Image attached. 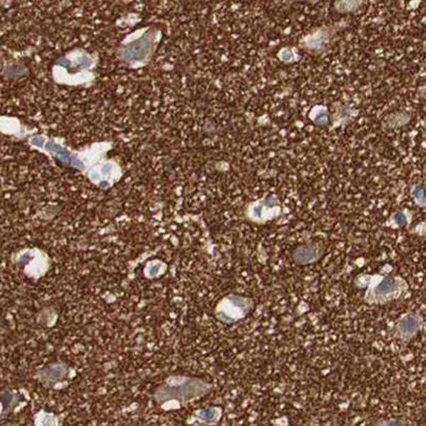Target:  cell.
Listing matches in <instances>:
<instances>
[{
	"label": "cell",
	"mask_w": 426,
	"mask_h": 426,
	"mask_svg": "<svg viewBox=\"0 0 426 426\" xmlns=\"http://www.w3.org/2000/svg\"><path fill=\"white\" fill-rule=\"evenodd\" d=\"M312 119L316 123L320 124V125H324L328 123V113L324 109L318 108L312 113Z\"/></svg>",
	"instance_id": "10"
},
{
	"label": "cell",
	"mask_w": 426,
	"mask_h": 426,
	"mask_svg": "<svg viewBox=\"0 0 426 426\" xmlns=\"http://www.w3.org/2000/svg\"><path fill=\"white\" fill-rule=\"evenodd\" d=\"M413 233L415 234V235L421 236V237H426V221L418 224L417 226L413 229Z\"/></svg>",
	"instance_id": "11"
},
{
	"label": "cell",
	"mask_w": 426,
	"mask_h": 426,
	"mask_svg": "<svg viewBox=\"0 0 426 426\" xmlns=\"http://www.w3.org/2000/svg\"><path fill=\"white\" fill-rule=\"evenodd\" d=\"M253 301L248 297L240 295H229L219 304L217 314L221 321L225 323H234L246 318L253 308Z\"/></svg>",
	"instance_id": "3"
},
{
	"label": "cell",
	"mask_w": 426,
	"mask_h": 426,
	"mask_svg": "<svg viewBox=\"0 0 426 426\" xmlns=\"http://www.w3.org/2000/svg\"><path fill=\"white\" fill-rule=\"evenodd\" d=\"M364 301L371 305H381L396 301L407 290V284L403 278L391 276L371 275L366 282Z\"/></svg>",
	"instance_id": "1"
},
{
	"label": "cell",
	"mask_w": 426,
	"mask_h": 426,
	"mask_svg": "<svg viewBox=\"0 0 426 426\" xmlns=\"http://www.w3.org/2000/svg\"><path fill=\"white\" fill-rule=\"evenodd\" d=\"M411 195L419 206H426V188L424 185H415L411 190Z\"/></svg>",
	"instance_id": "8"
},
{
	"label": "cell",
	"mask_w": 426,
	"mask_h": 426,
	"mask_svg": "<svg viewBox=\"0 0 426 426\" xmlns=\"http://www.w3.org/2000/svg\"><path fill=\"white\" fill-rule=\"evenodd\" d=\"M210 389L211 386L200 379H183L181 383H171L162 386L157 391V398L160 402H166V400H168V398L187 401L204 396Z\"/></svg>",
	"instance_id": "2"
},
{
	"label": "cell",
	"mask_w": 426,
	"mask_h": 426,
	"mask_svg": "<svg viewBox=\"0 0 426 426\" xmlns=\"http://www.w3.org/2000/svg\"><path fill=\"white\" fill-rule=\"evenodd\" d=\"M421 316L417 313H408L400 318L394 326V336L401 340L408 341L415 336L422 328Z\"/></svg>",
	"instance_id": "5"
},
{
	"label": "cell",
	"mask_w": 426,
	"mask_h": 426,
	"mask_svg": "<svg viewBox=\"0 0 426 426\" xmlns=\"http://www.w3.org/2000/svg\"><path fill=\"white\" fill-rule=\"evenodd\" d=\"M322 256L321 248L312 244L301 246L293 252V259L299 265L316 263Z\"/></svg>",
	"instance_id": "6"
},
{
	"label": "cell",
	"mask_w": 426,
	"mask_h": 426,
	"mask_svg": "<svg viewBox=\"0 0 426 426\" xmlns=\"http://www.w3.org/2000/svg\"><path fill=\"white\" fill-rule=\"evenodd\" d=\"M282 54H284V57H282L284 60H288V59H290L291 57H292V52H291L289 50H284V52H282Z\"/></svg>",
	"instance_id": "12"
},
{
	"label": "cell",
	"mask_w": 426,
	"mask_h": 426,
	"mask_svg": "<svg viewBox=\"0 0 426 426\" xmlns=\"http://www.w3.org/2000/svg\"><path fill=\"white\" fill-rule=\"evenodd\" d=\"M280 212L282 208L277 198L269 196L251 205L248 211V218L255 223H265L278 218Z\"/></svg>",
	"instance_id": "4"
},
{
	"label": "cell",
	"mask_w": 426,
	"mask_h": 426,
	"mask_svg": "<svg viewBox=\"0 0 426 426\" xmlns=\"http://www.w3.org/2000/svg\"><path fill=\"white\" fill-rule=\"evenodd\" d=\"M198 419L205 423H217L222 415V410L218 407H210V408L202 409L196 413Z\"/></svg>",
	"instance_id": "7"
},
{
	"label": "cell",
	"mask_w": 426,
	"mask_h": 426,
	"mask_svg": "<svg viewBox=\"0 0 426 426\" xmlns=\"http://www.w3.org/2000/svg\"><path fill=\"white\" fill-rule=\"evenodd\" d=\"M409 221H410V217H409L408 213L405 212V211H400V212H396L392 217L391 222L393 223L394 226L401 227L408 224Z\"/></svg>",
	"instance_id": "9"
}]
</instances>
